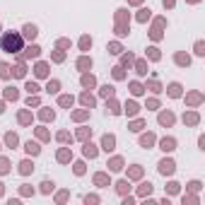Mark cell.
<instances>
[{
    "label": "cell",
    "instance_id": "1",
    "mask_svg": "<svg viewBox=\"0 0 205 205\" xmlns=\"http://www.w3.org/2000/svg\"><path fill=\"white\" fill-rule=\"evenodd\" d=\"M0 46L7 53H17V51H22V36L17 34V32H7V34H2V39H0Z\"/></svg>",
    "mask_w": 205,
    "mask_h": 205
},
{
    "label": "cell",
    "instance_id": "2",
    "mask_svg": "<svg viewBox=\"0 0 205 205\" xmlns=\"http://www.w3.org/2000/svg\"><path fill=\"white\" fill-rule=\"evenodd\" d=\"M159 171L162 174H174V162L171 159H162L159 162Z\"/></svg>",
    "mask_w": 205,
    "mask_h": 205
},
{
    "label": "cell",
    "instance_id": "3",
    "mask_svg": "<svg viewBox=\"0 0 205 205\" xmlns=\"http://www.w3.org/2000/svg\"><path fill=\"white\" fill-rule=\"evenodd\" d=\"M113 142H116V140H113V135H104V140H102L104 150H106V152H111V150H113Z\"/></svg>",
    "mask_w": 205,
    "mask_h": 205
},
{
    "label": "cell",
    "instance_id": "4",
    "mask_svg": "<svg viewBox=\"0 0 205 205\" xmlns=\"http://www.w3.org/2000/svg\"><path fill=\"white\" fill-rule=\"evenodd\" d=\"M22 34L27 36V39H34V36H36V27H34V24H24V29H22Z\"/></svg>",
    "mask_w": 205,
    "mask_h": 205
},
{
    "label": "cell",
    "instance_id": "5",
    "mask_svg": "<svg viewBox=\"0 0 205 205\" xmlns=\"http://www.w3.org/2000/svg\"><path fill=\"white\" fill-rule=\"evenodd\" d=\"M159 123H162V126H171V123H174V116H171V113H159Z\"/></svg>",
    "mask_w": 205,
    "mask_h": 205
},
{
    "label": "cell",
    "instance_id": "6",
    "mask_svg": "<svg viewBox=\"0 0 205 205\" xmlns=\"http://www.w3.org/2000/svg\"><path fill=\"white\" fill-rule=\"evenodd\" d=\"M85 155H87L89 159H92V157H97V147H94L92 142H87V145H85Z\"/></svg>",
    "mask_w": 205,
    "mask_h": 205
},
{
    "label": "cell",
    "instance_id": "7",
    "mask_svg": "<svg viewBox=\"0 0 205 205\" xmlns=\"http://www.w3.org/2000/svg\"><path fill=\"white\" fill-rule=\"evenodd\" d=\"M39 53H41V48H39V46H29V48H27V53H24V56H27V58H36V56H39Z\"/></svg>",
    "mask_w": 205,
    "mask_h": 205
},
{
    "label": "cell",
    "instance_id": "8",
    "mask_svg": "<svg viewBox=\"0 0 205 205\" xmlns=\"http://www.w3.org/2000/svg\"><path fill=\"white\" fill-rule=\"evenodd\" d=\"M169 94H171V97H179V94H181V85H179V82L169 85Z\"/></svg>",
    "mask_w": 205,
    "mask_h": 205
},
{
    "label": "cell",
    "instance_id": "9",
    "mask_svg": "<svg viewBox=\"0 0 205 205\" xmlns=\"http://www.w3.org/2000/svg\"><path fill=\"white\" fill-rule=\"evenodd\" d=\"M89 65H92V61H89V58H80V61H77V68H80V70H87Z\"/></svg>",
    "mask_w": 205,
    "mask_h": 205
},
{
    "label": "cell",
    "instance_id": "10",
    "mask_svg": "<svg viewBox=\"0 0 205 205\" xmlns=\"http://www.w3.org/2000/svg\"><path fill=\"white\" fill-rule=\"evenodd\" d=\"M46 72H48V65H46V63H39V65H36V75H39V77H43Z\"/></svg>",
    "mask_w": 205,
    "mask_h": 205
},
{
    "label": "cell",
    "instance_id": "11",
    "mask_svg": "<svg viewBox=\"0 0 205 205\" xmlns=\"http://www.w3.org/2000/svg\"><path fill=\"white\" fill-rule=\"evenodd\" d=\"M27 152H29V155H39V145L29 140V142H27Z\"/></svg>",
    "mask_w": 205,
    "mask_h": 205
},
{
    "label": "cell",
    "instance_id": "12",
    "mask_svg": "<svg viewBox=\"0 0 205 205\" xmlns=\"http://www.w3.org/2000/svg\"><path fill=\"white\" fill-rule=\"evenodd\" d=\"M126 111H128L130 116H135V113H137V104L135 102H128V104H126Z\"/></svg>",
    "mask_w": 205,
    "mask_h": 205
},
{
    "label": "cell",
    "instance_id": "13",
    "mask_svg": "<svg viewBox=\"0 0 205 205\" xmlns=\"http://www.w3.org/2000/svg\"><path fill=\"white\" fill-rule=\"evenodd\" d=\"M162 150H164V152H169V150H174V140H162Z\"/></svg>",
    "mask_w": 205,
    "mask_h": 205
},
{
    "label": "cell",
    "instance_id": "14",
    "mask_svg": "<svg viewBox=\"0 0 205 205\" xmlns=\"http://www.w3.org/2000/svg\"><path fill=\"white\" fill-rule=\"evenodd\" d=\"M32 169H34V167H32V162H22V164H19V171H22V174H29Z\"/></svg>",
    "mask_w": 205,
    "mask_h": 205
},
{
    "label": "cell",
    "instance_id": "15",
    "mask_svg": "<svg viewBox=\"0 0 205 205\" xmlns=\"http://www.w3.org/2000/svg\"><path fill=\"white\" fill-rule=\"evenodd\" d=\"M82 85H85V87H94V77H92V75H85V77H82Z\"/></svg>",
    "mask_w": 205,
    "mask_h": 205
},
{
    "label": "cell",
    "instance_id": "16",
    "mask_svg": "<svg viewBox=\"0 0 205 205\" xmlns=\"http://www.w3.org/2000/svg\"><path fill=\"white\" fill-rule=\"evenodd\" d=\"M5 140H7V145H10V147H15V145H17V135H15V133H7Z\"/></svg>",
    "mask_w": 205,
    "mask_h": 205
},
{
    "label": "cell",
    "instance_id": "17",
    "mask_svg": "<svg viewBox=\"0 0 205 205\" xmlns=\"http://www.w3.org/2000/svg\"><path fill=\"white\" fill-rule=\"evenodd\" d=\"M140 142H142V147H150V145L155 142V137H152V135H142V140H140Z\"/></svg>",
    "mask_w": 205,
    "mask_h": 205
},
{
    "label": "cell",
    "instance_id": "18",
    "mask_svg": "<svg viewBox=\"0 0 205 205\" xmlns=\"http://www.w3.org/2000/svg\"><path fill=\"white\" fill-rule=\"evenodd\" d=\"M10 75V65L7 63H0V77H7Z\"/></svg>",
    "mask_w": 205,
    "mask_h": 205
},
{
    "label": "cell",
    "instance_id": "19",
    "mask_svg": "<svg viewBox=\"0 0 205 205\" xmlns=\"http://www.w3.org/2000/svg\"><path fill=\"white\" fill-rule=\"evenodd\" d=\"M5 97H7V99H17V89H15V87H7Z\"/></svg>",
    "mask_w": 205,
    "mask_h": 205
},
{
    "label": "cell",
    "instance_id": "20",
    "mask_svg": "<svg viewBox=\"0 0 205 205\" xmlns=\"http://www.w3.org/2000/svg\"><path fill=\"white\" fill-rule=\"evenodd\" d=\"M109 167H111L113 171H118V169H123V162H121V159H113V162H111Z\"/></svg>",
    "mask_w": 205,
    "mask_h": 205
},
{
    "label": "cell",
    "instance_id": "21",
    "mask_svg": "<svg viewBox=\"0 0 205 205\" xmlns=\"http://www.w3.org/2000/svg\"><path fill=\"white\" fill-rule=\"evenodd\" d=\"M102 94L111 99V97H113V87H109V85H106V87H102Z\"/></svg>",
    "mask_w": 205,
    "mask_h": 205
},
{
    "label": "cell",
    "instance_id": "22",
    "mask_svg": "<svg viewBox=\"0 0 205 205\" xmlns=\"http://www.w3.org/2000/svg\"><path fill=\"white\" fill-rule=\"evenodd\" d=\"M109 111H111L113 116H116V113H121V109H118V104H116V102H109Z\"/></svg>",
    "mask_w": 205,
    "mask_h": 205
},
{
    "label": "cell",
    "instance_id": "23",
    "mask_svg": "<svg viewBox=\"0 0 205 205\" xmlns=\"http://www.w3.org/2000/svg\"><path fill=\"white\" fill-rule=\"evenodd\" d=\"M58 159H61V162H68V159H70V152H68V150H61V152H58Z\"/></svg>",
    "mask_w": 205,
    "mask_h": 205
},
{
    "label": "cell",
    "instance_id": "24",
    "mask_svg": "<svg viewBox=\"0 0 205 205\" xmlns=\"http://www.w3.org/2000/svg\"><path fill=\"white\" fill-rule=\"evenodd\" d=\"M80 46H82V48H85V51H87V48H89V46H92V39H89V36H85V39H82V41H80Z\"/></svg>",
    "mask_w": 205,
    "mask_h": 205
},
{
    "label": "cell",
    "instance_id": "25",
    "mask_svg": "<svg viewBox=\"0 0 205 205\" xmlns=\"http://www.w3.org/2000/svg\"><path fill=\"white\" fill-rule=\"evenodd\" d=\"M82 104H85V106H92V104H94V99H92L89 94H82Z\"/></svg>",
    "mask_w": 205,
    "mask_h": 205
},
{
    "label": "cell",
    "instance_id": "26",
    "mask_svg": "<svg viewBox=\"0 0 205 205\" xmlns=\"http://www.w3.org/2000/svg\"><path fill=\"white\" fill-rule=\"evenodd\" d=\"M176 63L179 65H188V56H176Z\"/></svg>",
    "mask_w": 205,
    "mask_h": 205
},
{
    "label": "cell",
    "instance_id": "27",
    "mask_svg": "<svg viewBox=\"0 0 205 205\" xmlns=\"http://www.w3.org/2000/svg\"><path fill=\"white\" fill-rule=\"evenodd\" d=\"M58 87H61V85L53 80V82H48V87H46V89H48V92H58Z\"/></svg>",
    "mask_w": 205,
    "mask_h": 205
},
{
    "label": "cell",
    "instance_id": "28",
    "mask_svg": "<svg viewBox=\"0 0 205 205\" xmlns=\"http://www.w3.org/2000/svg\"><path fill=\"white\" fill-rule=\"evenodd\" d=\"M186 123H191V126L198 123V116H196V113H188V116H186Z\"/></svg>",
    "mask_w": 205,
    "mask_h": 205
},
{
    "label": "cell",
    "instance_id": "29",
    "mask_svg": "<svg viewBox=\"0 0 205 205\" xmlns=\"http://www.w3.org/2000/svg\"><path fill=\"white\" fill-rule=\"evenodd\" d=\"M41 186H43V193H48V191H53V181H43Z\"/></svg>",
    "mask_w": 205,
    "mask_h": 205
},
{
    "label": "cell",
    "instance_id": "30",
    "mask_svg": "<svg viewBox=\"0 0 205 205\" xmlns=\"http://www.w3.org/2000/svg\"><path fill=\"white\" fill-rule=\"evenodd\" d=\"M7 169H10V164H7V159H0V174H5Z\"/></svg>",
    "mask_w": 205,
    "mask_h": 205
},
{
    "label": "cell",
    "instance_id": "31",
    "mask_svg": "<svg viewBox=\"0 0 205 205\" xmlns=\"http://www.w3.org/2000/svg\"><path fill=\"white\" fill-rule=\"evenodd\" d=\"M113 77L116 80H123V68H113Z\"/></svg>",
    "mask_w": 205,
    "mask_h": 205
},
{
    "label": "cell",
    "instance_id": "32",
    "mask_svg": "<svg viewBox=\"0 0 205 205\" xmlns=\"http://www.w3.org/2000/svg\"><path fill=\"white\" fill-rule=\"evenodd\" d=\"M27 89H29V94H34V92H39V87H36V82H27Z\"/></svg>",
    "mask_w": 205,
    "mask_h": 205
},
{
    "label": "cell",
    "instance_id": "33",
    "mask_svg": "<svg viewBox=\"0 0 205 205\" xmlns=\"http://www.w3.org/2000/svg\"><path fill=\"white\" fill-rule=\"evenodd\" d=\"M109 51H111V53H121V46H118V43H109Z\"/></svg>",
    "mask_w": 205,
    "mask_h": 205
},
{
    "label": "cell",
    "instance_id": "34",
    "mask_svg": "<svg viewBox=\"0 0 205 205\" xmlns=\"http://www.w3.org/2000/svg\"><path fill=\"white\" fill-rule=\"evenodd\" d=\"M41 118H43V121H48V118L53 121V111H41Z\"/></svg>",
    "mask_w": 205,
    "mask_h": 205
},
{
    "label": "cell",
    "instance_id": "35",
    "mask_svg": "<svg viewBox=\"0 0 205 205\" xmlns=\"http://www.w3.org/2000/svg\"><path fill=\"white\" fill-rule=\"evenodd\" d=\"M205 46H203V41H198V43H196V53H198V56H203L205 51H203Z\"/></svg>",
    "mask_w": 205,
    "mask_h": 205
},
{
    "label": "cell",
    "instance_id": "36",
    "mask_svg": "<svg viewBox=\"0 0 205 205\" xmlns=\"http://www.w3.org/2000/svg\"><path fill=\"white\" fill-rule=\"evenodd\" d=\"M15 75H17V77H24V65H17V68H15Z\"/></svg>",
    "mask_w": 205,
    "mask_h": 205
},
{
    "label": "cell",
    "instance_id": "37",
    "mask_svg": "<svg viewBox=\"0 0 205 205\" xmlns=\"http://www.w3.org/2000/svg\"><path fill=\"white\" fill-rule=\"evenodd\" d=\"M130 89H133V94H140V92H142V87H140L137 82H133V85H130Z\"/></svg>",
    "mask_w": 205,
    "mask_h": 205
},
{
    "label": "cell",
    "instance_id": "38",
    "mask_svg": "<svg viewBox=\"0 0 205 205\" xmlns=\"http://www.w3.org/2000/svg\"><path fill=\"white\" fill-rule=\"evenodd\" d=\"M147 17H150V10H142V12H140V17H137V19H140V22H145V19H147Z\"/></svg>",
    "mask_w": 205,
    "mask_h": 205
},
{
    "label": "cell",
    "instance_id": "39",
    "mask_svg": "<svg viewBox=\"0 0 205 205\" xmlns=\"http://www.w3.org/2000/svg\"><path fill=\"white\" fill-rule=\"evenodd\" d=\"M118 191L126 193V191H128V181H121V183H118Z\"/></svg>",
    "mask_w": 205,
    "mask_h": 205
},
{
    "label": "cell",
    "instance_id": "40",
    "mask_svg": "<svg viewBox=\"0 0 205 205\" xmlns=\"http://www.w3.org/2000/svg\"><path fill=\"white\" fill-rule=\"evenodd\" d=\"M61 104H63V106H70V104H72V97H61Z\"/></svg>",
    "mask_w": 205,
    "mask_h": 205
},
{
    "label": "cell",
    "instance_id": "41",
    "mask_svg": "<svg viewBox=\"0 0 205 205\" xmlns=\"http://www.w3.org/2000/svg\"><path fill=\"white\" fill-rule=\"evenodd\" d=\"M94 181H97V183H106V176H104V174H97Z\"/></svg>",
    "mask_w": 205,
    "mask_h": 205
},
{
    "label": "cell",
    "instance_id": "42",
    "mask_svg": "<svg viewBox=\"0 0 205 205\" xmlns=\"http://www.w3.org/2000/svg\"><path fill=\"white\" fill-rule=\"evenodd\" d=\"M150 58H155V61L159 58V53H157V48H150Z\"/></svg>",
    "mask_w": 205,
    "mask_h": 205
},
{
    "label": "cell",
    "instance_id": "43",
    "mask_svg": "<svg viewBox=\"0 0 205 205\" xmlns=\"http://www.w3.org/2000/svg\"><path fill=\"white\" fill-rule=\"evenodd\" d=\"M19 121L22 123H29V113H19Z\"/></svg>",
    "mask_w": 205,
    "mask_h": 205
},
{
    "label": "cell",
    "instance_id": "44",
    "mask_svg": "<svg viewBox=\"0 0 205 205\" xmlns=\"http://www.w3.org/2000/svg\"><path fill=\"white\" fill-rule=\"evenodd\" d=\"M137 72H140V75H145V72H147V70H145V63H137Z\"/></svg>",
    "mask_w": 205,
    "mask_h": 205
},
{
    "label": "cell",
    "instance_id": "45",
    "mask_svg": "<svg viewBox=\"0 0 205 205\" xmlns=\"http://www.w3.org/2000/svg\"><path fill=\"white\" fill-rule=\"evenodd\" d=\"M75 171H77V174H82V171H85V164H82V162H80V164H75Z\"/></svg>",
    "mask_w": 205,
    "mask_h": 205
},
{
    "label": "cell",
    "instance_id": "46",
    "mask_svg": "<svg viewBox=\"0 0 205 205\" xmlns=\"http://www.w3.org/2000/svg\"><path fill=\"white\" fill-rule=\"evenodd\" d=\"M164 5H167V7H171V5H174V0H164Z\"/></svg>",
    "mask_w": 205,
    "mask_h": 205
},
{
    "label": "cell",
    "instance_id": "47",
    "mask_svg": "<svg viewBox=\"0 0 205 205\" xmlns=\"http://www.w3.org/2000/svg\"><path fill=\"white\" fill-rule=\"evenodd\" d=\"M0 113H2V104H0Z\"/></svg>",
    "mask_w": 205,
    "mask_h": 205
},
{
    "label": "cell",
    "instance_id": "48",
    "mask_svg": "<svg viewBox=\"0 0 205 205\" xmlns=\"http://www.w3.org/2000/svg\"><path fill=\"white\" fill-rule=\"evenodd\" d=\"M0 193H2V183H0Z\"/></svg>",
    "mask_w": 205,
    "mask_h": 205
},
{
    "label": "cell",
    "instance_id": "49",
    "mask_svg": "<svg viewBox=\"0 0 205 205\" xmlns=\"http://www.w3.org/2000/svg\"><path fill=\"white\" fill-rule=\"evenodd\" d=\"M191 2H196V0H191Z\"/></svg>",
    "mask_w": 205,
    "mask_h": 205
}]
</instances>
